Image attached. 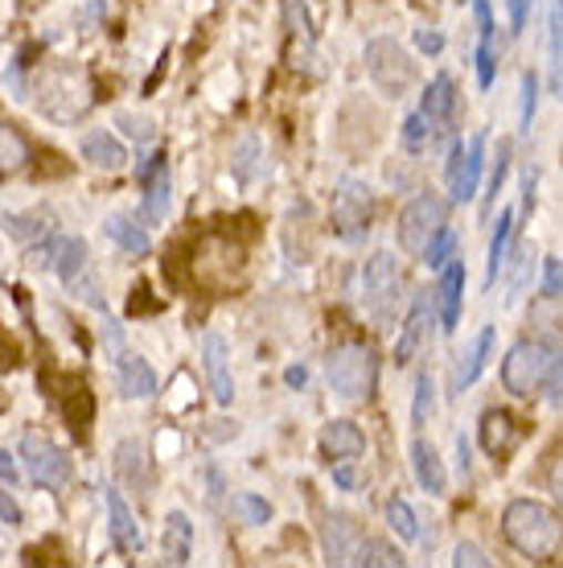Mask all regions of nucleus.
Segmentation results:
<instances>
[{"mask_svg":"<svg viewBox=\"0 0 563 568\" xmlns=\"http://www.w3.org/2000/svg\"><path fill=\"white\" fill-rule=\"evenodd\" d=\"M29 260L38 264V268H50L58 281L71 288L74 301H83L86 310L103 313L108 310V297H103V284L95 276V264H91V252H86V240L83 235H50L42 240Z\"/></svg>","mask_w":563,"mask_h":568,"instance_id":"f257e3e1","label":"nucleus"},{"mask_svg":"<svg viewBox=\"0 0 563 568\" xmlns=\"http://www.w3.org/2000/svg\"><path fill=\"white\" fill-rule=\"evenodd\" d=\"M502 384L510 396H539L551 392V404L563 399V355L551 342L522 338L519 346H510V355L502 358Z\"/></svg>","mask_w":563,"mask_h":568,"instance_id":"f03ea898","label":"nucleus"},{"mask_svg":"<svg viewBox=\"0 0 563 568\" xmlns=\"http://www.w3.org/2000/svg\"><path fill=\"white\" fill-rule=\"evenodd\" d=\"M502 536L526 560H551L563 544V524L547 503H539V498H514V503H506V511H502Z\"/></svg>","mask_w":563,"mask_h":568,"instance_id":"7ed1b4c3","label":"nucleus"},{"mask_svg":"<svg viewBox=\"0 0 563 568\" xmlns=\"http://www.w3.org/2000/svg\"><path fill=\"white\" fill-rule=\"evenodd\" d=\"M325 375H329L334 396L346 399V404H362L379 387V355L362 342H341V346L329 351Z\"/></svg>","mask_w":563,"mask_h":568,"instance_id":"20e7f679","label":"nucleus"},{"mask_svg":"<svg viewBox=\"0 0 563 568\" xmlns=\"http://www.w3.org/2000/svg\"><path fill=\"white\" fill-rule=\"evenodd\" d=\"M33 95H38V108H42L50 120H79V115L91 108V91H86L83 71L71 67V62L45 67V71L33 79Z\"/></svg>","mask_w":563,"mask_h":568,"instance_id":"39448f33","label":"nucleus"},{"mask_svg":"<svg viewBox=\"0 0 563 568\" xmlns=\"http://www.w3.org/2000/svg\"><path fill=\"white\" fill-rule=\"evenodd\" d=\"M367 71H370V79H375V87H379L382 95H391V100H403V95L416 91V83H420L416 58L395 42V38H375V42L367 45Z\"/></svg>","mask_w":563,"mask_h":568,"instance_id":"423d86ee","label":"nucleus"},{"mask_svg":"<svg viewBox=\"0 0 563 568\" xmlns=\"http://www.w3.org/2000/svg\"><path fill=\"white\" fill-rule=\"evenodd\" d=\"M399 288H403L399 260H395L391 252H375V256L362 264V310H367L379 326H387L395 317Z\"/></svg>","mask_w":563,"mask_h":568,"instance_id":"0eeeda50","label":"nucleus"},{"mask_svg":"<svg viewBox=\"0 0 563 568\" xmlns=\"http://www.w3.org/2000/svg\"><path fill=\"white\" fill-rule=\"evenodd\" d=\"M399 247L408 252V256L423 260V252L432 247L440 231H444V202L437 194H416V199L399 211Z\"/></svg>","mask_w":563,"mask_h":568,"instance_id":"6e6552de","label":"nucleus"},{"mask_svg":"<svg viewBox=\"0 0 563 568\" xmlns=\"http://www.w3.org/2000/svg\"><path fill=\"white\" fill-rule=\"evenodd\" d=\"M370 214H375V199H370V185L358 178H346L334 194V231L346 243H362L370 231Z\"/></svg>","mask_w":563,"mask_h":568,"instance_id":"1a4fd4ad","label":"nucleus"},{"mask_svg":"<svg viewBox=\"0 0 563 568\" xmlns=\"http://www.w3.org/2000/svg\"><path fill=\"white\" fill-rule=\"evenodd\" d=\"M136 182H141V190H144L141 223H144V227H156V223H165V219H170V206H173L170 156H165V153L149 156L141 170H136Z\"/></svg>","mask_w":563,"mask_h":568,"instance_id":"9d476101","label":"nucleus"},{"mask_svg":"<svg viewBox=\"0 0 563 568\" xmlns=\"http://www.w3.org/2000/svg\"><path fill=\"white\" fill-rule=\"evenodd\" d=\"M21 457H25L29 478H33L38 486H50V490H58V486L71 483V457H66V449H58L50 437L29 433V437L21 440Z\"/></svg>","mask_w":563,"mask_h":568,"instance_id":"9b49d317","label":"nucleus"},{"mask_svg":"<svg viewBox=\"0 0 563 568\" xmlns=\"http://www.w3.org/2000/svg\"><path fill=\"white\" fill-rule=\"evenodd\" d=\"M481 170H485V132L478 136H469V144H457L449 156V199L452 202H469L478 194V182H481Z\"/></svg>","mask_w":563,"mask_h":568,"instance_id":"f8f14e48","label":"nucleus"},{"mask_svg":"<svg viewBox=\"0 0 563 568\" xmlns=\"http://www.w3.org/2000/svg\"><path fill=\"white\" fill-rule=\"evenodd\" d=\"M370 536H362V527L354 524L350 515H325L321 544L329 565H362V548Z\"/></svg>","mask_w":563,"mask_h":568,"instance_id":"ddd939ff","label":"nucleus"},{"mask_svg":"<svg viewBox=\"0 0 563 568\" xmlns=\"http://www.w3.org/2000/svg\"><path fill=\"white\" fill-rule=\"evenodd\" d=\"M115 384H120V396L124 399H149L156 396V371L144 363L141 355L132 351H115Z\"/></svg>","mask_w":563,"mask_h":568,"instance_id":"4468645a","label":"nucleus"},{"mask_svg":"<svg viewBox=\"0 0 563 568\" xmlns=\"http://www.w3.org/2000/svg\"><path fill=\"white\" fill-rule=\"evenodd\" d=\"M103 498H108V531H112V544L124 556H141L144 531H141V524L132 519V511H127V503L120 498V490H108Z\"/></svg>","mask_w":563,"mask_h":568,"instance_id":"2eb2a0df","label":"nucleus"},{"mask_svg":"<svg viewBox=\"0 0 563 568\" xmlns=\"http://www.w3.org/2000/svg\"><path fill=\"white\" fill-rule=\"evenodd\" d=\"M202 363H206V379H211L214 399L226 408V404L235 399V384H231V358H226L223 334H206V338H202Z\"/></svg>","mask_w":563,"mask_h":568,"instance_id":"dca6fc26","label":"nucleus"},{"mask_svg":"<svg viewBox=\"0 0 563 568\" xmlns=\"http://www.w3.org/2000/svg\"><path fill=\"white\" fill-rule=\"evenodd\" d=\"M321 454L329 462H358L367 454V437L354 420H329L321 428Z\"/></svg>","mask_w":563,"mask_h":568,"instance_id":"f3484780","label":"nucleus"},{"mask_svg":"<svg viewBox=\"0 0 563 568\" xmlns=\"http://www.w3.org/2000/svg\"><path fill=\"white\" fill-rule=\"evenodd\" d=\"M519 440H522V425L510 413L493 408V413L481 416V449L490 457H510L519 449Z\"/></svg>","mask_w":563,"mask_h":568,"instance_id":"a211bd4d","label":"nucleus"},{"mask_svg":"<svg viewBox=\"0 0 563 568\" xmlns=\"http://www.w3.org/2000/svg\"><path fill=\"white\" fill-rule=\"evenodd\" d=\"M423 120L432 124V141H437V132L449 129L452 112H457V87H452L449 74H437L432 83H428V91H423V103H420Z\"/></svg>","mask_w":563,"mask_h":568,"instance_id":"6ab92c4d","label":"nucleus"},{"mask_svg":"<svg viewBox=\"0 0 563 568\" xmlns=\"http://www.w3.org/2000/svg\"><path fill=\"white\" fill-rule=\"evenodd\" d=\"M461 301H465V268L449 260L444 272H440V284H437L440 326L444 329H457V322H461Z\"/></svg>","mask_w":563,"mask_h":568,"instance_id":"aec40b11","label":"nucleus"},{"mask_svg":"<svg viewBox=\"0 0 563 568\" xmlns=\"http://www.w3.org/2000/svg\"><path fill=\"white\" fill-rule=\"evenodd\" d=\"M411 469H416V483L428 490V495H449V469L440 462V454L428 445V440H411Z\"/></svg>","mask_w":563,"mask_h":568,"instance_id":"412c9836","label":"nucleus"},{"mask_svg":"<svg viewBox=\"0 0 563 568\" xmlns=\"http://www.w3.org/2000/svg\"><path fill=\"white\" fill-rule=\"evenodd\" d=\"M161 552H165L170 565H190V556H194V524H190L185 511H170L165 531H161Z\"/></svg>","mask_w":563,"mask_h":568,"instance_id":"4be33fe9","label":"nucleus"},{"mask_svg":"<svg viewBox=\"0 0 563 568\" xmlns=\"http://www.w3.org/2000/svg\"><path fill=\"white\" fill-rule=\"evenodd\" d=\"M103 231H108V240L120 243L132 256H149V247H153L149 231H144L136 219H127V214H108V219H103Z\"/></svg>","mask_w":563,"mask_h":568,"instance_id":"5701e85b","label":"nucleus"},{"mask_svg":"<svg viewBox=\"0 0 563 568\" xmlns=\"http://www.w3.org/2000/svg\"><path fill=\"white\" fill-rule=\"evenodd\" d=\"M83 156L95 165V170H120L127 161V153H124V144L115 141L112 132H86L83 136Z\"/></svg>","mask_w":563,"mask_h":568,"instance_id":"b1692460","label":"nucleus"},{"mask_svg":"<svg viewBox=\"0 0 563 568\" xmlns=\"http://www.w3.org/2000/svg\"><path fill=\"white\" fill-rule=\"evenodd\" d=\"M493 351V326H481L478 338L469 342V351L461 355V367H457V387L465 392L469 384H478V375L485 371V358Z\"/></svg>","mask_w":563,"mask_h":568,"instance_id":"393cba45","label":"nucleus"},{"mask_svg":"<svg viewBox=\"0 0 563 568\" xmlns=\"http://www.w3.org/2000/svg\"><path fill=\"white\" fill-rule=\"evenodd\" d=\"M423 338H428V301H416V310H411L408 322H403V334L395 342V363H399V367L411 363Z\"/></svg>","mask_w":563,"mask_h":568,"instance_id":"a878e982","label":"nucleus"},{"mask_svg":"<svg viewBox=\"0 0 563 568\" xmlns=\"http://www.w3.org/2000/svg\"><path fill=\"white\" fill-rule=\"evenodd\" d=\"M25 161H29L25 136H21L17 129H9V124H0V178L25 170Z\"/></svg>","mask_w":563,"mask_h":568,"instance_id":"bb28decb","label":"nucleus"},{"mask_svg":"<svg viewBox=\"0 0 563 568\" xmlns=\"http://www.w3.org/2000/svg\"><path fill=\"white\" fill-rule=\"evenodd\" d=\"M387 524H391V531L399 536L403 544L420 540V524H416V511H411L408 498H387Z\"/></svg>","mask_w":563,"mask_h":568,"instance_id":"cd10ccee","label":"nucleus"},{"mask_svg":"<svg viewBox=\"0 0 563 568\" xmlns=\"http://www.w3.org/2000/svg\"><path fill=\"white\" fill-rule=\"evenodd\" d=\"M510 227H514V214L502 211V214H498V231H493V240H490V268H485V284L498 281V272H502V264H506Z\"/></svg>","mask_w":563,"mask_h":568,"instance_id":"c85d7f7f","label":"nucleus"},{"mask_svg":"<svg viewBox=\"0 0 563 568\" xmlns=\"http://www.w3.org/2000/svg\"><path fill=\"white\" fill-rule=\"evenodd\" d=\"M432 413H437V384H432V371H420V379H416V399H411V425L423 428Z\"/></svg>","mask_w":563,"mask_h":568,"instance_id":"c756f323","label":"nucleus"},{"mask_svg":"<svg viewBox=\"0 0 563 568\" xmlns=\"http://www.w3.org/2000/svg\"><path fill=\"white\" fill-rule=\"evenodd\" d=\"M120 469H124V478L132 486L149 490V466H144V454L136 440H124V445H120Z\"/></svg>","mask_w":563,"mask_h":568,"instance_id":"7c9ffc66","label":"nucleus"},{"mask_svg":"<svg viewBox=\"0 0 563 568\" xmlns=\"http://www.w3.org/2000/svg\"><path fill=\"white\" fill-rule=\"evenodd\" d=\"M259 141L255 136H243L239 144H235V173H239L243 182H252V178H259Z\"/></svg>","mask_w":563,"mask_h":568,"instance_id":"2f4dec72","label":"nucleus"},{"mask_svg":"<svg viewBox=\"0 0 563 568\" xmlns=\"http://www.w3.org/2000/svg\"><path fill=\"white\" fill-rule=\"evenodd\" d=\"M399 136H403V149H408V153H423V144L432 141V124L423 120V112H411L408 120H403V132H399Z\"/></svg>","mask_w":563,"mask_h":568,"instance_id":"473e14b6","label":"nucleus"},{"mask_svg":"<svg viewBox=\"0 0 563 568\" xmlns=\"http://www.w3.org/2000/svg\"><path fill=\"white\" fill-rule=\"evenodd\" d=\"M0 227L21 243H33V240H42L45 235V227L38 223V219H21V214H4V211H0Z\"/></svg>","mask_w":563,"mask_h":568,"instance_id":"72a5a7b5","label":"nucleus"},{"mask_svg":"<svg viewBox=\"0 0 563 568\" xmlns=\"http://www.w3.org/2000/svg\"><path fill=\"white\" fill-rule=\"evenodd\" d=\"M235 511H239L243 524H268L272 519L268 498H259V495H235Z\"/></svg>","mask_w":563,"mask_h":568,"instance_id":"f704fd0d","label":"nucleus"},{"mask_svg":"<svg viewBox=\"0 0 563 568\" xmlns=\"http://www.w3.org/2000/svg\"><path fill=\"white\" fill-rule=\"evenodd\" d=\"M452 247H457V235H452V231L444 227L437 235V240H432V247L423 252V264H428V268H444V264L452 260Z\"/></svg>","mask_w":563,"mask_h":568,"instance_id":"c9c22d12","label":"nucleus"},{"mask_svg":"<svg viewBox=\"0 0 563 568\" xmlns=\"http://www.w3.org/2000/svg\"><path fill=\"white\" fill-rule=\"evenodd\" d=\"M473 17H478V50H493V9L490 0H469Z\"/></svg>","mask_w":563,"mask_h":568,"instance_id":"e433bc0d","label":"nucleus"},{"mask_svg":"<svg viewBox=\"0 0 563 568\" xmlns=\"http://www.w3.org/2000/svg\"><path fill=\"white\" fill-rule=\"evenodd\" d=\"M535 103H539V79H535V74H522V115H519L522 132H531V120H535Z\"/></svg>","mask_w":563,"mask_h":568,"instance_id":"4c0bfd02","label":"nucleus"},{"mask_svg":"<svg viewBox=\"0 0 563 568\" xmlns=\"http://www.w3.org/2000/svg\"><path fill=\"white\" fill-rule=\"evenodd\" d=\"M362 565H403V556L395 552L391 544L367 540V548H362Z\"/></svg>","mask_w":563,"mask_h":568,"instance_id":"58836bf2","label":"nucleus"},{"mask_svg":"<svg viewBox=\"0 0 563 568\" xmlns=\"http://www.w3.org/2000/svg\"><path fill=\"white\" fill-rule=\"evenodd\" d=\"M115 124H120V129H124L132 141H153V124H149V120H136V115H120Z\"/></svg>","mask_w":563,"mask_h":568,"instance_id":"ea45409f","label":"nucleus"},{"mask_svg":"<svg viewBox=\"0 0 563 568\" xmlns=\"http://www.w3.org/2000/svg\"><path fill=\"white\" fill-rule=\"evenodd\" d=\"M543 293H547V297H560V293H563V264H560V260H547V276H543Z\"/></svg>","mask_w":563,"mask_h":568,"instance_id":"a19ab883","label":"nucleus"},{"mask_svg":"<svg viewBox=\"0 0 563 568\" xmlns=\"http://www.w3.org/2000/svg\"><path fill=\"white\" fill-rule=\"evenodd\" d=\"M547 490L555 495V503L563 507V449L555 454V462H551V469H547Z\"/></svg>","mask_w":563,"mask_h":568,"instance_id":"79ce46f5","label":"nucleus"},{"mask_svg":"<svg viewBox=\"0 0 563 568\" xmlns=\"http://www.w3.org/2000/svg\"><path fill=\"white\" fill-rule=\"evenodd\" d=\"M0 524L21 527V507L13 503V495H9V490H0Z\"/></svg>","mask_w":563,"mask_h":568,"instance_id":"37998d69","label":"nucleus"},{"mask_svg":"<svg viewBox=\"0 0 563 568\" xmlns=\"http://www.w3.org/2000/svg\"><path fill=\"white\" fill-rule=\"evenodd\" d=\"M506 4H510V33H522L526 17H531V0H506Z\"/></svg>","mask_w":563,"mask_h":568,"instance_id":"c03bdc74","label":"nucleus"},{"mask_svg":"<svg viewBox=\"0 0 563 568\" xmlns=\"http://www.w3.org/2000/svg\"><path fill=\"white\" fill-rule=\"evenodd\" d=\"M457 565H490V556L481 552L478 544H457V556H452Z\"/></svg>","mask_w":563,"mask_h":568,"instance_id":"a18cd8bd","label":"nucleus"},{"mask_svg":"<svg viewBox=\"0 0 563 568\" xmlns=\"http://www.w3.org/2000/svg\"><path fill=\"white\" fill-rule=\"evenodd\" d=\"M416 42H420L423 54H440V50H444V33H437V29H432V33H428V29H416Z\"/></svg>","mask_w":563,"mask_h":568,"instance_id":"49530a36","label":"nucleus"},{"mask_svg":"<svg viewBox=\"0 0 563 568\" xmlns=\"http://www.w3.org/2000/svg\"><path fill=\"white\" fill-rule=\"evenodd\" d=\"M334 483H338L341 490H354V486H358V474H354V462H334Z\"/></svg>","mask_w":563,"mask_h":568,"instance_id":"de8ad7c7","label":"nucleus"},{"mask_svg":"<svg viewBox=\"0 0 563 568\" xmlns=\"http://www.w3.org/2000/svg\"><path fill=\"white\" fill-rule=\"evenodd\" d=\"M190 375H177V399H173V413H182V408H190L194 404V392H190Z\"/></svg>","mask_w":563,"mask_h":568,"instance_id":"09e8293b","label":"nucleus"},{"mask_svg":"<svg viewBox=\"0 0 563 568\" xmlns=\"http://www.w3.org/2000/svg\"><path fill=\"white\" fill-rule=\"evenodd\" d=\"M0 483L13 486L17 483V457L9 449H0Z\"/></svg>","mask_w":563,"mask_h":568,"instance_id":"8fccbe9b","label":"nucleus"},{"mask_svg":"<svg viewBox=\"0 0 563 568\" xmlns=\"http://www.w3.org/2000/svg\"><path fill=\"white\" fill-rule=\"evenodd\" d=\"M156 449H161V454H177V449H182V440H177V433H161Z\"/></svg>","mask_w":563,"mask_h":568,"instance_id":"3c124183","label":"nucleus"},{"mask_svg":"<svg viewBox=\"0 0 563 568\" xmlns=\"http://www.w3.org/2000/svg\"><path fill=\"white\" fill-rule=\"evenodd\" d=\"M305 379H309V375H305V367H288V371H284V384H288V387H305Z\"/></svg>","mask_w":563,"mask_h":568,"instance_id":"603ef678","label":"nucleus"},{"mask_svg":"<svg viewBox=\"0 0 563 568\" xmlns=\"http://www.w3.org/2000/svg\"><path fill=\"white\" fill-rule=\"evenodd\" d=\"M0 355H13V346H9V338H4V329H0Z\"/></svg>","mask_w":563,"mask_h":568,"instance_id":"864d4df0","label":"nucleus"},{"mask_svg":"<svg viewBox=\"0 0 563 568\" xmlns=\"http://www.w3.org/2000/svg\"><path fill=\"white\" fill-rule=\"evenodd\" d=\"M551 13H555V17L563 21V0H555V9H551Z\"/></svg>","mask_w":563,"mask_h":568,"instance_id":"5fc2aeb1","label":"nucleus"},{"mask_svg":"<svg viewBox=\"0 0 563 568\" xmlns=\"http://www.w3.org/2000/svg\"><path fill=\"white\" fill-rule=\"evenodd\" d=\"M461 4H465V0H461Z\"/></svg>","mask_w":563,"mask_h":568,"instance_id":"6e6d98bb","label":"nucleus"}]
</instances>
